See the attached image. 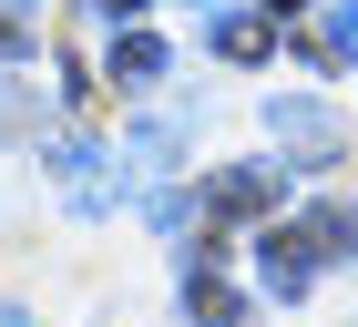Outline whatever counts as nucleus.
Masks as SVG:
<instances>
[{"label":"nucleus","mask_w":358,"mask_h":327,"mask_svg":"<svg viewBox=\"0 0 358 327\" xmlns=\"http://www.w3.org/2000/svg\"><path fill=\"white\" fill-rule=\"evenodd\" d=\"M0 327H21V317H10V307H0Z\"/></svg>","instance_id":"15"},{"label":"nucleus","mask_w":358,"mask_h":327,"mask_svg":"<svg viewBox=\"0 0 358 327\" xmlns=\"http://www.w3.org/2000/svg\"><path fill=\"white\" fill-rule=\"evenodd\" d=\"M10 133H41V82H0V143Z\"/></svg>","instance_id":"9"},{"label":"nucleus","mask_w":358,"mask_h":327,"mask_svg":"<svg viewBox=\"0 0 358 327\" xmlns=\"http://www.w3.org/2000/svg\"><path fill=\"white\" fill-rule=\"evenodd\" d=\"M328 52H358V0H338V10H328Z\"/></svg>","instance_id":"10"},{"label":"nucleus","mask_w":358,"mask_h":327,"mask_svg":"<svg viewBox=\"0 0 358 327\" xmlns=\"http://www.w3.org/2000/svg\"><path fill=\"white\" fill-rule=\"evenodd\" d=\"M256 266H266V297H307V276H317L307 225H266V235H256Z\"/></svg>","instance_id":"1"},{"label":"nucleus","mask_w":358,"mask_h":327,"mask_svg":"<svg viewBox=\"0 0 358 327\" xmlns=\"http://www.w3.org/2000/svg\"><path fill=\"white\" fill-rule=\"evenodd\" d=\"M52 174H62V194H72V205H113V174H103V154H92L83 133L52 143Z\"/></svg>","instance_id":"3"},{"label":"nucleus","mask_w":358,"mask_h":327,"mask_svg":"<svg viewBox=\"0 0 358 327\" xmlns=\"http://www.w3.org/2000/svg\"><path fill=\"white\" fill-rule=\"evenodd\" d=\"M194 10H205V0H194Z\"/></svg>","instance_id":"16"},{"label":"nucleus","mask_w":358,"mask_h":327,"mask_svg":"<svg viewBox=\"0 0 358 327\" xmlns=\"http://www.w3.org/2000/svg\"><path fill=\"white\" fill-rule=\"evenodd\" d=\"M256 205H276V174H266V164H225L215 184H205V215H256Z\"/></svg>","instance_id":"4"},{"label":"nucleus","mask_w":358,"mask_h":327,"mask_svg":"<svg viewBox=\"0 0 358 327\" xmlns=\"http://www.w3.org/2000/svg\"><path fill=\"white\" fill-rule=\"evenodd\" d=\"M266 10H276V21H297V10H317V0H266Z\"/></svg>","instance_id":"13"},{"label":"nucleus","mask_w":358,"mask_h":327,"mask_svg":"<svg viewBox=\"0 0 358 327\" xmlns=\"http://www.w3.org/2000/svg\"><path fill=\"white\" fill-rule=\"evenodd\" d=\"M10 52H21V21H10V10H0V61H10Z\"/></svg>","instance_id":"12"},{"label":"nucleus","mask_w":358,"mask_h":327,"mask_svg":"<svg viewBox=\"0 0 358 327\" xmlns=\"http://www.w3.org/2000/svg\"><path fill=\"white\" fill-rule=\"evenodd\" d=\"M215 52L225 61H266V21H256V10H225V21H215Z\"/></svg>","instance_id":"7"},{"label":"nucleus","mask_w":358,"mask_h":327,"mask_svg":"<svg viewBox=\"0 0 358 327\" xmlns=\"http://www.w3.org/2000/svg\"><path fill=\"white\" fill-rule=\"evenodd\" d=\"M185 307H194V327H236V317H246V307H236V286L215 276V256H205V266H185Z\"/></svg>","instance_id":"5"},{"label":"nucleus","mask_w":358,"mask_h":327,"mask_svg":"<svg viewBox=\"0 0 358 327\" xmlns=\"http://www.w3.org/2000/svg\"><path fill=\"white\" fill-rule=\"evenodd\" d=\"M307 245H317V256H358V215L348 205H317V215H307Z\"/></svg>","instance_id":"8"},{"label":"nucleus","mask_w":358,"mask_h":327,"mask_svg":"<svg viewBox=\"0 0 358 327\" xmlns=\"http://www.w3.org/2000/svg\"><path fill=\"white\" fill-rule=\"evenodd\" d=\"M83 10H92V21H113V31H134V10H143V0H83Z\"/></svg>","instance_id":"11"},{"label":"nucleus","mask_w":358,"mask_h":327,"mask_svg":"<svg viewBox=\"0 0 358 327\" xmlns=\"http://www.w3.org/2000/svg\"><path fill=\"white\" fill-rule=\"evenodd\" d=\"M0 10H10V21H21V10H41V0H0Z\"/></svg>","instance_id":"14"},{"label":"nucleus","mask_w":358,"mask_h":327,"mask_svg":"<svg viewBox=\"0 0 358 327\" xmlns=\"http://www.w3.org/2000/svg\"><path fill=\"white\" fill-rule=\"evenodd\" d=\"M266 123H276V143H287L297 164H338V143H348V133H338V112H328V103H276Z\"/></svg>","instance_id":"2"},{"label":"nucleus","mask_w":358,"mask_h":327,"mask_svg":"<svg viewBox=\"0 0 358 327\" xmlns=\"http://www.w3.org/2000/svg\"><path fill=\"white\" fill-rule=\"evenodd\" d=\"M154 72H164V41H154V31H113V82L134 92V82H154Z\"/></svg>","instance_id":"6"}]
</instances>
